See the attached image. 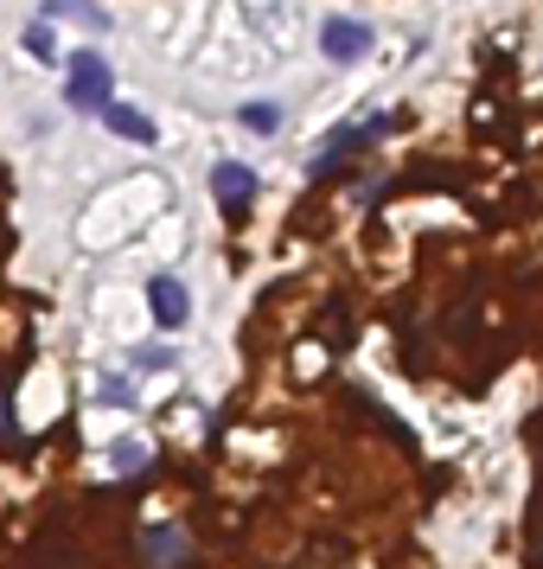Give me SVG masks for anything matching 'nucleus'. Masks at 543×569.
<instances>
[{
  "mask_svg": "<svg viewBox=\"0 0 543 569\" xmlns=\"http://www.w3.org/2000/svg\"><path fill=\"white\" fill-rule=\"evenodd\" d=\"M212 192L224 198V212H244L256 192V173L250 167H237V160H224V167H212Z\"/></svg>",
  "mask_w": 543,
  "mask_h": 569,
  "instance_id": "obj_3",
  "label": "nucleus"
},
{
  "mask_svg": "<svg viewBox=\"0 0 543 569\" xmlns=\"http://www.w3.org/2000/svg\"><path fill=\"white\" fill-rule=\"evenodd\" d=\"M142 557H154L160 569H180L185 564V537L180 532H147L142 537Z\"/></svg>",
  "mask_w": 543,
  "mask_h": 569,
  "instance_id": "obj_6",
  "label": "nucleus"
},
{
  "mask_svg": "<svg viewBox=\"0 0 543 569\" xmlns=\"http://www.w3.org/2000/svg\"><path fill=\"white\" fill-rule=\"evenodd\" d=\"M71 103L77 110H97L103 115L115 96H109V65H103V52H71Z\"/></svg>",
  "mask_w": 543,
  "mask_h": 569,
  "instance_id": "obj_1",
  "label": "nucleus"
},
{
  "mask_svg": "<svg viewBox=\"0 0 543 569\" xmlns=\"http://www.w3.org/2000/svg\"><path fill=\"white\" fill-rule=\"evenodd\" d=\"M320 52L332 58V65H359L364 52H371V26L364 20H346V13H332L320 26Z\"/></svg>",
  "mask_w": 543,
  "mask_h": 569,
  "instance_id": "obj_2",
  "label": "nucleus"
},
{
  "mask_svg": "<svg viewBox=\"0 0 543 569\" xmlns=\"http://www.w3.org/2000/svg\"><path fill=\"white\" fill-rule=\"evenodd\" d=\"M147 301H154V320H160V327H180L185 320V288L173 275H154V282H147Z\"/></svg>",
  "mask_w": 543,
  "mask_h": 569,
  "instance_id": "obj_4",
  "label": "nucleus"
},
{
  "mask_svg": "<svg viewBox=\"0 0 543 569\" xmlns=\"http://www.w3.org/2000/svg\"><path fill=\"white\" fill-rule=\"evenodd\" d=\"M142 460H147V448H135V442H122V448H115V467H122V474H135Z\"/></svg>",
  "mask_w": 543,
  "mask_h": 569,
  "instance_id": "obj_9",
  "label": "nucleus"
},
{
  "mask_svg": "<svg viewBox=\"0 0 543 569\" xmlns=\"http://www.w3.org/2000/svg\"><path fill=\"white\" fill-rule=\"evenodd\" d=\"M244 122H250L256 135H275V128H282V110H275V103H250V110H244Z\"/></svg>",
  "mask_w": 543,
  "mask_h": 569,
  "instance_id": "obj_7",
  "label": "nucleus"
},
{
  "mask_svg": "<svg viewBox=\"0 0 543 569\" xmlns=\"http://www.w3.org/2000/svg\"><path fill=\"white\" fill-rule=\"evenodd\" d=\"M103 122L115 128V135H122V141H142V148L154 141V122H147L142 110H128V103H109V110H103Z\"/></svg>",
  "mask_w": 543,
  "mask_h": 569,
  "instance_id": "obj_5",
  "label": "nucleus"
},
{
  "mask_svg": "<svg viewBox=\"0 0 543 569\" xmlns=\"http://www.w3.org/2000/svg\"><path fill=\"white\" fill-rule=\"evenodd\" d=\"M135 365H147V372H160V365H173V352H167V345H147V352H135Z\"/></svg>",
  "mask_w": 543,
  "mask_h": 569,
  "instance_id": "obj_10",
  "label": "nucleus"
},
{
  "mask_svg": "<svg viewBox=\"0 0 543 569\" xmlns=\"http://www.w3.org/2000/svg\"><path fill=\"white\" fill-rule=\"evenodd\" d=\"M26 52H33V58H58V45H52L45 26H26Z\"/></svg>",
  "mask_w": 543,
  "mask_h": 569,
  "instance_id": "obj_8",
  "label": "nucleus"
}]
</instances>
